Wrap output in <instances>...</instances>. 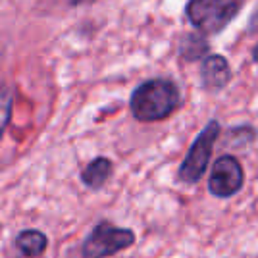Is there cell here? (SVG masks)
Segmentation results:
<instances>
[{"label": "cell", "mask_w": 258, "mask_h": 258, "mask_svg": "<svg viewBox=\"0 0 258 258\" xmlns=\"http://www.w3.org/2000/svg\"><path fill=\"white\" fill-rule=\"evenodd\" d=\"M181 93L170 77H152L143 81L129 98V112L141 123H154L170 118L179 108Z\"/></svg>", "instance_id": "obj_1"}, {"label": "cell", "mask_w": 258, "mask_h": 258, "mask_svg": "<svg viewBox=\"0 0 258 258\" xmlns=\"http://www.w3.org/2000/svg\"><path fill=\"white\" fill-rule=\"evenodd\" d=\"M16 247L27 258H39L48 247V239L39 229H23L16 237Z\"/></svg>", "instance_id": "obj_9"}, {"label": "cell", "mask_w": 258, "mask_h": 258, "mask_svg": "<svg viewBox=\"0 0 258 258\" xmlns=\"http://www.w3.org/2000/svg\"><path fill=\"white\" fill-rule=\"evenodd\" d=\"M201 83L208 93L222 91L229 85L231 81V66L227 62L226 56L222 54H208L205 60L201 62Z\"/></svg>", "instance_id": "obj_6"}, {"label": "cell", "mask_w": 258, "mask_h": 258, "mask_svg": "<svg viewBox=\"0 0 258 258\" xmlns=\"http://www.w3.org/2000/svg\"><path fill=\"white\" fill-rule=\"evenodd\" d=\"M177 54L183 62L193 64V62H203L206 56L210 54V43L208 37L201 35L199 31L185 33L179 39V46H177Z\"/></svg>", "instance_id": "obj_8"}, {"label": "cell", "mask_w": 258, "mask_h": 258, "mask_svg": "<svg viewBox=\"0 0 258 258\" xmlns=\"http://www.w3.org/2000/svg\"><path fill=\"white\" fill-rule=\"evenodd\" d=\"M95 0H70V6H74V8H77V6H87V4H93Z\"/></svg>", "instance_id": "obj_13"}, {"label": "cell", "mask_w": 258, "mask_h": 258, "mask_svg": "<svg viewBox=\"0 0 258 258\" xmlns=\"http://www.w3.org/2000/svg\"><path fill=\"white\" fill-rule=\"evenodd\" d=\"M222 135V125L218 119H210L201 133L195 137L193 145L183 158L181 166L177 170V179L185 185H195L199 183L206 173V168L210 164L212 152H214L216 141Z\"/></svg>", "instance_id": "obj_3"}, {"label": "cell", "mask_w": 258, "mask_h": 258, "mask_svg": "<svg viewBox=\"0 0 258 258\" xmlns=\"http://www.w3.org/2000/svg\"><path fill=\"white\" fill-rule=\"evenodd\" d=\"M256 141V129L252 125H235V127L227 129L226 135V147L229 149H243L247 145H252Z\"/></svg>", "instance_id": "obj_10"}, {"label": "cell", "mask_w": 258, "mask_h": 258, "mask_svg": "<svg viewBox=\"0 0 258 258\" xmlns=\"http://www.w3.org/2000/svg\"><path fill=\"white\" fill-rule=\"evenodd\" d=\"M112 172H114V162L110 160L108 156H97L81 170L79 177H81V183L85 187L97 191V189H102L106 185Z\"/></svg>", "instance_id": "obj_7"}, {"label": "cell", "mask_w": 258, "mask_h": 258, "mask_svg": "<svg viewBox=\"0 0 258 258\" xmlns=\"http://www.w3.org/2000/svg\"><path fill=\"white\" fill-rule=\"evenodd\" d=\"M135 245V233L127 227H116L110 222H98L81 247V258H108Z\"/></svg>", "instance_id": "obj_4"}, {"label": "cell", "mask_w": 258, "mask_h": 258, "mask_svg": "<svg viewBox=\"0 0 258 258\" xmlns=\"http://www.w3.org/2000/svg\"><path fill=\"white\" fill-rule=\"evenodd\" d=\"M12 104H14V97H12L10 85L0 83V139L4 137V131L10 123Z\"/></svg>", "instance_id": "obj_11"}, {"label": "cell", "mask_w": 258, "mask_h": 258, "mask_svg": "<svg viewBox=\"0 0 258 258\" xmlns=\"http://www.w3.org/2000/svg\"><path fill=\"white\" fill-rule=\"evenodd\" d=\"M245 185V168L233 154L218 156L208 175V193L216 199H231Z\"/></svg>", "instance_id": "obj_5"}, {"label": "cell", "mask_w": 258, "mask_h": 258, "mask_svg": "<svg viewBox=\"0 0 258 258\" xmlns=\"http://www.w3.org/2000/svg\"><path fill=\"white\" fill-rule=\"evenodd\" d=\"M248 33H252V35H258V10L250 16V22H248V27H247Z\"/></svg>", "instance_id": "obj_12"}, {"label": "cell", "mask_w": 258, "mask_h": 258, "mask_svg": "<svg viewBox=\"0 0 258 258\" xmlns=\"http://www.w3.org/2000/svg\"><path fill=\"white\" fill-rule=\"evenodd\" d=\"M243 4L245 0H189L185 4V18L201 35L212 37L233 22Z\"/></svg>", "instance_id": "obj_2"}, {"label": "cell", "mask_w": 258, "mask_h": 258, "mask_svg": "<svg viewBox=\"0 0 258 258\" xmlns=\"http://www.w3.org/2000/svg\"><path fill=\"white\" fill-rule=\"evenodd\" d=\"M250 58H252V62L258 64V43L252 46V50H250Z\"/></svg>", "instance_id": "obj_14"}]
</instances>
